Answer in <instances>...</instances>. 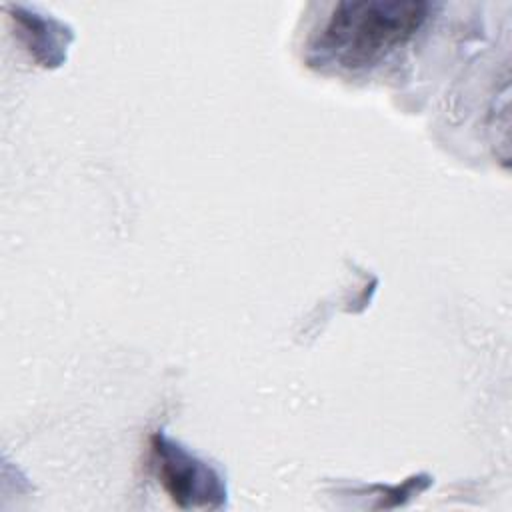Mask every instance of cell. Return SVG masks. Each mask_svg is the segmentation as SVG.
Wrapping results in <instances>:
<instances>
[{
    "label": "cell",
    "mask_w": 512,
    "mask_h": 512,
    "mask_svg": "<svg viewBox=\"0 0 512 512\" xmlns=\"http://www.w3.org/2000/svg\"><path fill=\"white\" fill-rule=\"evenodd\" d=\"M426 14L428 4L414 0L338 2L310 42V62L340 70L374 66L410 40Z\"/></svg>",
    "instance_id": "obj_1"
},
{
    "label": "cell",
    "mask_w": 512,
    "mask_h": 512,
    "mask_svg": "<svg viewBox=\"0 0 512 512\" xmlns=\"http://www.w3.org/2000/svg\"><path fill=\"white\" fill-rule=\"evenodd\" d=\"M152 454L160 484L178 506H220L226 492L210 466L164 436H154Z\"/></svg>",
    "instance_id": "obj_2"
}]
</instances>
